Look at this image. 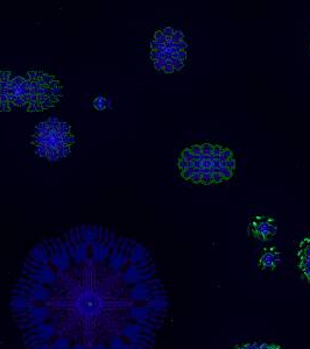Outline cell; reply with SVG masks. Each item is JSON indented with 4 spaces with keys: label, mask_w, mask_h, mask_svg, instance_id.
<instances>
[{
    "label": "cell",
    "mask_w": 310,
    "mask_h": 349,
    "mask_svg": "<svg viewBox=\"0 0 310 349\" xmlns=\"http://www.w3.org/2000/svg\"><path fill=\"white\" fill-rule=\"evenodd\" d=\"M140 246L83 226L35 246L12 291L27 349H145L149 271Z\"/></svg>",
    "instance_id": "obj_1"
},
{
    "label": "cell",
    "mask_w": 310,
    "mask_h": 349,
    "mask_svg": "<svg viewBox=\"0 0 310 349\" xmlns=\"http://www.w3.org/2000/svg\"><path fill=\"white\" fill-rule=\"evenodd\" d=\"M178 168L186 181L216 184L232 177L236 161L230 149L203 143L184 149L178 161Z\"/></svg>",
    "instance_id": "obj_2"
},
{
    "label": "cell",
    "mask_w": 310,
    "mask_h": 349,
    "mask_svg": "<svg viewBox=\"0 0 310 349\" xmlns=\"http://www.w3.org/2000/svg\"><path fill=\"white\" fill-rule=\"evenodd\" d=\"M299 267L304 277L310 282V237H307L300 243L299 249Z\"/></svg>",
    "instance_id": "obj_3"
},
{
    "label": "cell",
    "mask_w": 310,
    "mask_h": 349,
    "mask_svg": "<svg viewBox=\"0 0 310 349\" xmlns=\"http://www.w3.org/2000/svg\"><path fill=\"white\" fill-rule=\"evenodd\" d=\"M254 233L259 239H268L276 233V226L274 225L272 219L262 218L261 220H258L254 224Z\"/></svg>",
    "instance_id": "obj_4"
},
{
    "label": "cell",
    "mask_w": 310,
    "mask_h": 349,
    "mask_svg": "<svg viewBox=\"0 0 310 349\" xmlns=\"http://www.w3.org/2000/svg\"><path fill=\"white\" fill-rule=\"evenodd\" d=\"M280 262L279 254L274 250H266L260 258V265L265 269H273Z\"/></svg>",
    "instance_id": "obj_5"
},
{
    "label": "cell",
    "mask_w": 310,
    "mask_h": 349,
    "mask_svg": "<svg viewBox=\"0 0 310 349\" xmlns=\"http://www.w3.org/2000/svg\"><path fill=\"white\" fill-rule=\"evenodd\" d=\"M237 349H282L277 344L273 343H261V342H254V343H246L241 344Z\"/></svg>",
    "instance_id": "obj_6"
},
{
    "label": "cell",
    "mask_w": 310,
    "mask_h": 349,
    "mask_svg": "<svg viewBox=\"0 0 310 349\" xmlns=\"http://www.w3.org/2000/svg\"><path fill=\"white\" fill-rule=\"evenodd\" d=\"M93 106H95V108H96V110H98V111H102V110L106 108L107 100L105 99V98H104V97L98 96L97 98L95 99V101H93Z\"/></svg>",
    "instance_id": "obj_7"
},
{
    "label": "cell",
    "mask_w": 310,
    "mask_h": 349,
    "mask_svg": "<svg viewBox=\"0 0 310 349\" xmlns=\"http://www.w3.org/2000/svg\"><path fill=\"white\" fill-rule=\"evenodd\" d=\"M48 129H49V127H48L47 122H40L35 127V135H43V136H45Z\"/></svg>",
    "instance_id": "obj_8"
},
{
    "label": "cell",
    "mask_w": 310,
    "mask_h": 349,
    "mask_svg": "<svg viewBox=\"0 0 310 349\" xmlns=\"http://www.w3.org/2000/svg\"><path fill=\"white\" fill-rule=\"evenodd\" d=\"M57 131H58V133H60V134L68 135V134H70V126H69L67 122H61V121H60L58 126H57Z\"/></svg>",
    "instance_id": "obj_9"
},
{
    "label": "cell",
    "mask_w": 310,
    "mask_h": 349,
    "mask_svg": "<svg viewBox=\"0 0 310 349\" xmlns=\"http://www.w3.org/2000/svg\"><path fill=\"white\" fill-rule=\"evenodd\" d=\"M60 136L62 137V142L65 144V146H70V144H74L76 142V139L74 135L71 134H68V135H64V134H60Z\"/></svg>",
    "instance_id": "obj_10"
},
{
    "label": "cell",
    "mask_w": 310,
    "mask_h": 349,
    "mask_svg": "<svg viewBox=\"0 0 310 349\" xmlns=\"http://www.w3.org/2000/svg\"><path fill=\"white\" fill-rule=\"evenodd\" d=\"M57 153H58V159L63 158L64 156H68L70 154V146H63L61 148H58Z\"/></svg>",
    "instance_id": "obj_11"
},
{
    "label": "cell",
    "mask_w": 310,
    "mask_h": 349,
    "mask_svg": "<svg viewBox=\"0 0 310 349\" xmlns=\"http://www.w3.org/2000/svg\"><path fill=\"white\" fill-rule=\"evenodd\" d=\"M23 82H25V78L22 76H17L11 79V87H20Z\"/></svg>",
    "instance_id": "obj_12"
},
{
    "label": "cell",
    "mask_w": 310,
    "mask_h": 349,
    "mask_svg": "<svg viewBox=\"0 0 310 349\" xmlns=\"http://www.w3.org/2000/svg\"><path fill=\"white\" fill-rule=\"evenodd\" d=\"M47 158L52 162H55L58 159V153H57V149H52V150H48V155H47Z\"/></svg>",
    "instance_id": "obj_13"
},
{
    "label": "cell",
    "mask_w": 310,
    "mask_h": 349,
    "mask_svg": "<svg viewBox=\"0 0 310 349\" xmlns=\"http://www.w3.org/2000/svg\"><path fill=\"white\" fill-rule=\"evenodd\" d=\"M35 153L41 157H47L48 155V150L45 147H42V146H36L35 148Z\"/></svg>",
    "instance_id": "obj_14"
},
{
    "label": "cell",
    "mask_w": 310,
    "mask_h": 349,
    "mask_svg": "<svg viewBox=\"0 0 310 349\" xmlns=\"http://www.w3.org/2000/svg\"><path fill=\"white\" fill-rule=\"evenodd\" d=\"M47 123H48V127H49V128H57V126H58V123H60V120L56 119L55 116H50V118L48 119Z\"/></svg>",
    "instance_id": "obj_15"
},
{
    "label": "cell",
    "mask_w": 310,
    "mask_h": 349,
    "mask_svg": "<svg viewBox=\"0 0 310 349\" xmlns=\"http://www.w3.org/2000/svg\"><path fill=\"white\" fill-rule=\"evenodd\" d=\"M0 80L1 82L11 80V72L9 71H0Z\"/></svg>",
    "instance_id": "obj_16"
},
{
    "label": "cell",
    "mask_w": 310,
    "mask_h": 349,
    "mask_svg": "<svg viewBox=\"0 0 310 349\" xmlns=\"http://www.w3.org/2000/svg\"><path fill=\"white\" fill-rule=\"evenodd\" d=\"M54 104H55V103H53V101L48 98L47 100H44V101H42V103H40V106L42 107V110H45V108H49V107L54 106Z\"/></svg>",
    "instance_id": "obj_17"
},
{
    "label": "cell",
    "mask_w": 310,
    "mask_h": 349,
    "mask_svg": "<svg viewBox=\"0 0 310 349\" xmlns=\"http://www.w3.org/2000/svg\"><path fill=\"white\" fill-rule=\"evenodd\" d=\"M162 33H163V35H166L167 37H171L173 34L175 33V29L171 28V27H166V28L162 30Z\"/></svg>",
    "instance_id": "obj_18"
},
{
    "label": "cell",
    "mask_w": 310,
    "mask_h": 349,
    "mask_svg": "<svg viewBox=\"0 0 310 349\" xmlns=\"http://www.w3.org/2000/svg\"><path fill=\"white\" fill-rule=\"evenodd\" d=\"M41 79L43 80L44 83H45V85L48 86V85H49V84H50V83H52L53 80H55V77H53V76H50V75H47V73H44L43 77H42V78H41Z\"/></svg>",
    "instance_id": "obj_19"
},
{
    "label": "cell",
    "mask_w": 310,
    "mask_h": 349,
    "mask_svg": "<svg viewBox=\"0 0 310 349\" xmlns=\"http://www.w3.org/2000/svg\"><path fill=\"white\" fill-rule=\"evenodd\" d=\"M25 103H26V101H25V100H23V99H22L21 97H18V98H17V99H15V100L13 101V104L15 105L17 107H22Z\"/></svg>",
    "instance_id": "obj_20"
},
{
    "label": "cell",
    "mask_w": 310,
    "mask_h": 349,
    "mask_svg": "<svg viewBox=\"0 0 310 349\" xmlns=\"http://www.w3.org/2000/svg\"><path fill=\"white\" fill-rule=\"evenodd\" d=\"M50 90H52V92H53L54 96L58 97V98H60V96L62 94V88H61V86L54 87V88H50Z\"/></svg>",
    "instance_id": "obj_21"
},
{
    "label": "cell",
    "mask_w": 310,
    "mask_h": 349,
    "mask_svg": "<svg viewBox=\"0 0 310 349\" xmlns=\"http://www.w3.org/2000/svg\"><path fill=\"white\" fill-rule=\"evenodd\" d=\"M57 86H60V82H58L57 79L53 80V82H52V83L48 85V87H49V88H54V87H57Z\"/></svg>",
    "instance_id": "obj_22"
},
{
    "label": "cell",
    "mask_w": 310,
    "mask_h": 349,
    "mask_svg": "<svg viewBox=\"0 0 310 349\" xmlns=\"http://www.w3.org/2000/svg\"><path fill=\"white\" fill-rule=\"evenodd\" d=\"M154 68L156 70H159V71H161V70H163V65L160 62H154Z\"/></svg>",
    "instance_id": "obj_23"
},
{
    "label": "cell",
    "mask_w": 310,
    "mask_h": 349,
    "mask_svg": "<svg viewBox=\"0 0 310 349\" xmlns=\"http://www.w3.org/2000/svg\"><path fill=\"white\" fill-rule=\"evenodd\" d=\"M36 106L37 105H30L28 108V112H36Z\"/></svg>",
    "instance_id": "obj_24"
},
{
    "label": "cell",
    "mask_w": 310,
    "mask_h": 349,
    "mask_svg": "<svg viewBox=\"0 0 310 349\" xmlns=\"http://www.w3.org/2000/svg\"><path fill=\"white\" fill-rule=\"evenodd\" d=\"M48 98H49V99H50V100H52L53 103H56V101H58V97L54 96V94H52V96L48 97Z\"/></svg>",
    "instance_id": "obj_25"
},
{
    "label": "cell",
    "mask_w": 310,
    "mask_h": 349,
    "mask_svg": "<svg viewBox=\"0 0 310 349\" xmlns=\"http://www.w3.org/2000/svg\"><path fill=\"white\" fill-rule=\"evenodd\" d=\"M29 106H30V105H29V103H25V104H23V106H22V107H21V108H22V110H23V111H28V108H29Z\"/></svg>",
    "instance_id": "obj_26"
},
{
    "label": "cell",
    "mask_w": 310,
    "mask_h": 349,
    "mask_svg": "<svg viewBox=\"0 0 310 349\" xmlns=\"http://www.w3.org/2000/svg\"><path fill=\"white\" fill-rule=\"evenodd\" d=\"M41 111H43L42 107H41L40 105H37V106H36V112H41Z\"/></svg>",
    "instance_id": "obj_27"
}]
</instances>
